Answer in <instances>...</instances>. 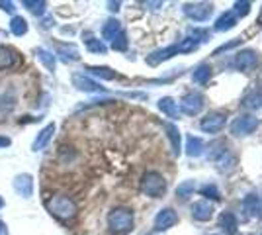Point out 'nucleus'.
I'll use <instances>...</instances> for the list:
<instances>
[{
	"instance_id": "9",
	"label": "nucleus",
	"mask_w": 262,
	"mask_h": 235,
	"mask_svg": "<svg viewBox=\"0 0 262 235\" xmlns=\"http://www.w3.org/2000/svg\"><path fill=\"white\" fill-rule=\"evenodd\" d=\"M178 222V216L172 208H162L157 216H155V231H166L170 227H174Z\"/></svg>"
},
{
	"instance_id": "35",
	"label": "nucleus",
	"mask_w": 262,
	"mask_h": 235,
	"mask_svg": "<svg viewBox=\"0 0 262 235\" xmlns=\"http://www.w3.org/2000/svg\"><path fill=\"white\" fill-rule=\"evenodd\" d=\"M112 49H115V51L127 49V36H125V32H122V34L112 41Z\"/></svg>"
},
{
	"instance_id": "10",
	"label": "nucleus",
	"mask_w": 262,
	"mask_h": 235,
	"mask_svg": "<svg viewBox=\"0 0 262 235\" xmlns=\"http://www.w3.org/2000/svg\"><path fill=\"white\" fill-rule=\"evenodd\" d=\"M213 212H215V208L208 200H200V202L192 204V218L196 222H210L213 218Z\"/></svg>"
},
{
	"instance_id": "28",
	"label": "nucleus",
	"mask_w": 262,
	"mask_h": 235,
	"mask_svg": "<svg viewBox=\"0 0 262 235\" xmlns=\"http://www.w3.org/2000/svg\"><path fill=\"white\" fill-rule=\"evenodd\" d=\"M258 206H260V202H258V196H254V194H249V196H245L243 200V212H245V218L250 220L252 216H256V212H258Z\"/></svg>"
},
{
	"instance_id": "2",
	"label": "nucleus",
	"mask_w": 262,
	"mask_h": 235,
	"mask_svg": "<svg viewBox=\"0 0 262 235\" xmlns=\"http://www.w3.org/2000/svg\"><path fill=\"white\" fill-rule=\"evenodd\" d=\"M133 223H135V218H133V212L129 208H113L110 214H108V227L113 235H127L131 229H133Z\"/></svg>"
},
{
	"instance_id": "14",
	"label": "nucleus",
	"mask_w": 262,
	"mask_h": 235,
	"mask_svg": "<svg viewBox=\"0 0 262 235\" xmlns=\"http://www.w3.org/2000/svg\"><path fill=\"white\" fill-rule=\"evenodd\" d=\"M53 134H55V124L51 122V124H47L41 132L38 134V137L34 139V143H32V151H41V149H45L47 145L51 143V139H53Z\"/></svg>"
},
{
	"instance_id": "43",
	"label": "nucleus",
	"mask_w": 262,
	"mask_h": 235,
	"mask_svg": "<svg viewBox=\"0 0 262 235\" xmlns=\"http://www.w3.org/2000/svg\"><path fill=\"white\" fill-rule=\"evenodd\" d=\"M212 235H219V233H212Z\"/></svg>"
},
{
	"instance_id": "34",
	"label": "nucleus",
	"mask_w": 262,
	"mask_h": 235,
	"mask_svg": "<svg viewBox=\"0 0 262 235\" xmlns=\"http://www.w3.org/2000/svg\"><path fill=\"white\" fill-rule=\"evenodd\" d=\"M201 196H206V198H212V200H219L221 198V194H219V190H217V186L215 185H206L201 186Z\"/></svg>"
},
{
	"instance_id": "19",
	"label": "nucleus",
	"mask_w": 262,
	"mask_h": 235,
	"mask_svg": "<svg viewBox=\"0 0 262 235\" xmlns=\"http://www.w3.org/2000/svg\"><path fill=\"white\" fill-rule=\"evenodd\" d=\"M219 227L225 231V235L237 233L239 222H237V218H235V214H231V212H223V214H221V218H219Z\"/></svg>"
},
{
	"instance_id": "39",
	"label": "nucleus",
	"mask_w": 262,
	"mask_h": 235,
	"mask_svg": "<svg viewBox=\"0 0 262 235\" xmlns=\"http://www.w3.org/2000/svg\"><path fill=\"white\" fill-rule=\"evenodd\" d=\"M120 6H122L120 2H108V8H110L112 12H118V10H120Z\"/></svg>"
},
{
	"instance_id": "16",
	"label": "nucleus",
	"mask_w": 262,
	"mask_h": 235,
	"mask_svg": "<svg viewBox=\"0 0 262 235\" xmlns=\"http://www.w3.org/2000/svg\"><path fill=\"white\" fill-rule=\"evenodd\" d=\"M196 36H190V37H184L180 43H176V47H178V53H190V51H196L198 47H200L201 39L198 36H201L203 32H200V30H196L194 32Z\"/></svg>"
},
{
	"instance_id": "24",
	"label": "nucleus",
	"mask_w": 262,
	"mask_h": 235,
	"mask_svg": "<svg viewBox=\"0 0 262 235\" xmlns=\"http://www.w3.org/2000/svg\"><path fill=\"white\" fill-rule=\"evenodd\" d=\"M210 76H212V67L206 65V63H201V65H198V67L194 69L192 81H194L196 85H206V83L210 81Z\"/></svg>"
},
{
	"instance_id": "27",
	"label": "nucleus",
	"mask_w": 262,
	"mask_h": 235,
	"mask_svg": "<svg viewBox=\"0 0 262 235\" xmlns=\"http://www.w3.org/2000/svg\"><path fill=\"white\" fill-rule=\"evenodd\" d=\"M159 110H161L166 118H172V120L178 118V106H176L174 100L168 98V96H164V98L159 100Z\"/></svg>"
},
{
	"instance_id": "41",
	"label": "nucleus",
	"mask_w": 262,
	"mask_h": 235,
	"mask_svg": "<svg viewBox=\"0 0 262 235\" xmlns=\"http://www.w3.org/2000/svg\"><path fill=\"white\" fill-rule=\"evenodd\" d=\"M41 24H43V28H51V25H53V18H45Z\"/></svg>"
},
{
	"instance_id": "36",
	"label": "nucleus",
	"mask_w": 262,
	"mask_h": 235,
	"mask_svg": "<svg viewBox=\"0 0 262 235\" xmlns=\"http://www.w3.org/2000/svg\"><path fill=\"white\" fill-rule=\"evenodd\" d=\"M249 12H250V2H235V10H233V14H235L237 18H245Z\"/></svg>"
},
{
	"instance_id": "1",
	"label": "nucleus",
	"mask_w": 262,
	"mask_h": 235,
	"mask_svg": "<svg viewBox=\"0 0 262 235\" xmlns=\"http://www.w3.org/2000/svg\"><path fill=\"white\" fill-rule=\"evenodd\" d=\"M45 208L53 218H57L61 222H71L78 214V206H76L75 200L67 194H61V192H57L45 200Z\"/></svg>"
},
{
	"instance_id": "3",
	"label": "nucleus",
	"mask_w": 262,
	"mask_h": 235,
	"mask_svg": "<svg viewBox=\"0 0 262 235\" xmlns=\"http://www.w3.org/2000/svg\"><path fill=\"white\" fill-rule=\"evenodd\" d=\"M141 192L145 194V196H149V198H162L164 194H166V178L162 176L161 173H157V171H147V173L141 176Z\"/></svg>"
},
{
	"instance_id": "15",
	"label": "nucleus",
	"mask_w": 262,
	"mask_h": 235,
	"mask_svg": "<svg viewBox=\"0 0 262 235\" xmlns=\"http://www.w3.org/2000/svg\"><path fill=\"white\" fill-rule=\"evenodd\" d=\"M57 55L61 57L65 63H73L80 59V53L75 43H59L57 45Z\"/></svg>"
},
{
	"instance_id": "20",
	"label": "nucleus",
	"mask_w": 262,
	"mask_h": 235,
	"mask_svg": "<svg viewBox=\"0 0 262 235\" xmlns=\"http://www.w3.org/2000/svg\"><path fill=\"white\" fill-rule=\"evenodd\" d=\"M186 155L188 157H200L203 155V149H206V143L201 141V137L198 136H190L186 139Z\"/></svg>"
},
{
	"instance_id": "29",
	"label": "nucleus",
	"mask_w": 262,
	"mask_h": 235,
	"mask_svg": "<svg viewBox=\"0 0 262 235\" xmlns=\"http://www.w3.org/2000/svg\"><path fill=\"white\" fill-rule=\"evenodd\" d=\"M22 6L27 12L34 14V16H43L45 10H47V2L45 0H24Z\"/></svg>"
},
{
	"instance_id": "17",
	"label": "nucleus",
	"mask_w": 262,
	"mask_h": 235,
	"mask_svg": "<svg viewBox=\"0 0 262 235\" xmlns=\"http://www.w3.org/2000/svg\"><path fill=\"white\" fill-rule=\"evenodd\" d=\"M176 53H178V47H176V45H168V47H164V49H159V51H155V53H151L149 57H147V63H149V65H159V63L166 61V59H170V57H174Z\"/></svg>"
},
{
	"instance_id": "37",
	"label": "nucleus",
	"mask_w": 262,
	"mask_h": 235,
	"mask_svg": "<svg viewBox=\"0 0 262 235\" xmlns=\"http://www.w3.org/2000/svg\"><path fill=\"white\" fill-rule=\"evenodd\" d=\"M0 8H2L4 12L12 14L16 6H14V2H8V0H0Z\"/></svg>"
},
{
	"instance_id": "38",
	"label": "nucleus",
	"mask_w": 262,
	"mask_h": 235,
	"mask_svg": "<svg viewBox=\"0 0 262 235\" xmlns=\"http://www.w3.org/2000/svg\"><path fill=\"white\" fill-rule=\"evenodd\" d=\"M10 137H6V136H0V147H10Z\"/></svg>"
},
{
	"instance_id": "30",
	"label": "nucleus",
	"mask_w": 262,
	"mask_h": 235,
	"mask_svg": "<svg viewBox=\"0 0 262 235\" xmlns=\"http://www.w3.org/2000/svg\"><path fill=\"white\" fill-rule=\"evenodd\" d=\"M86 71L90 74H94V76H98V79H104V81H113V79H118L120 74L115 73L113 69H110V67H86Z\"/></svg>"
},
{
	"instance_id": "26",
	"label": "nucleus",
	"mask_w": 262,
	"mask_h": 235,
	"mask_svg": "<svg viewBox=\"0 0 262 235\" xmlns=\"http://www.w3.org/2000/svg\"><path fill=\"white\" fill-rule=\"evenodd\" d=\"M36 55H38V59L41 61V65H43L47 71H51V73L55 71V65H57V63H55V55H53L49 49H45V47H36Z\"/></svg>"
},
{
	"instance_id": "6",
	"label": "nucleus",
	"mask_w": 262,
	"mask_h": 235,
	"mask_svg": "<svg viewBox=\"0 0 262 235\" xmlns=\"http://www.w3.org/2000/svg\"><path fill=\"white\" fill-rule=\"evenodd\" d=\"M201 108H203V96L200 92H188L180 100V110L186 116H196L201 112Z\"/></svg>"
},
{
	"instance_id": "18",
	"label": "nucleus",
	"mask_w": 262,
	"mask_h": 235,
	"mask_svg": "<svg viewBox=\"0 0 262 235\" xmlns=\"http://www.w3.org/2000/svg\"><path fill=\"white\" fill-rule=\"evenodd\" d=\"M162 127L166 129V136L170 139V145H172V151H174V155H180V151H182V137H180V132H178V127L172 124H168V122H164Z\"/></svg>"
},
{
	"instance_id": "11",
	"label": "nucleus",
	"mask_w": 262,
	"mask_h": 235,
	"mask_svg": "<svg viewBox=\"0 0 262 235\" xmlns=\"http://www.w3.org/2000/svg\"><path fill=\"white\" fill-rule=\"evenodd\" d=\"M258 63V53L252 49H245L235 55V67L239 71H249L252 67H256Z\"/></svg>"
},
{
	"instance_id": "31",
	"label": "nucleus",
	"mask_w": 262,
	"mask_h": 235,
	"mask_svg": "<svg viewBox=\"0 0 262 235\" xmlns=\"http://www.w3.org/2000/svg\"><path fill=\"white\" fill-rule=\"evenodd\" d=\"M10 32H12L16 37L25 36V34H27V22H25V18L14 16L12 20H10Z\"/></svg>"
},
{
	"instance_id": "23",
	"label": "nucleus",
	"mask_w": 262,
	"mask_h": 235,
	"mask_svg": "<svg viewBox=\"0 0 262 235\" xmlns=\"http://www.w3.org/2000/svg\"><path fill=\"white\" fill-rule=\"evenodd\" d=\"M82 37H84L86 49L90 51V53H98V55H104V53L108 51V47L104 45V41H102V39H96V37L92 36L90 32H84V34H82Z\"/></svg>"
},
{
	"instance_id": "25",
	"label": "nucleus",
	"mask_w": 262,
	"mask_h": 235,
	"mask_svg": "<svg viewBox=\"0 0 262 235\" xmlns=\"http://www.w3.org/2000/svg\"><path fill=\"white\" fill-rule=\"evenodd\" d=\"M16 108V94L12 88H8L6 92L0 94V112L2 114H10Z\"/></svg>"
},
{
	"instance_id": "13",
	"label": "nucleus",
	"mask_w": 262,
	"mask_h": 235,
	"mask_svg": "<svg viewBox=\"0 0 262 235\" xmlns=\"http://www.w3.org/2000/svg\"><path fill=\"white\" fill-rule=\"evenodd\" d=\"M18 63H20V53L18 51H14L8 45H0V71L14 69Z\"/></svg>"
},
{
	"instance_id": "21",
	"label": "nucleus",
	"mask_w": 262,
	"mask_h": 235,
	"mask_svg": "<svg viewBox=\"0 0 262 235\" xmlns=\"http://www.w3.org/2000/svg\"><path fill=\"white\" fill-rule=\"evenodd\" d=\"M122 32H124V30H122V24H120L115 18H112V20H108V22L104 24V28H102V37L112 43L113 39L120 36Z\"/></svg>"
},
{
	"instance_id": "32",
	"label": "nucleus",
	"mask_w": 262,
	"mask_h": 235,
	"mask_svg": "<svg viewBox=\"0 0 262 235\" xmlns=\"http://www.w3.org/2000/svg\"><path fill=\"white\" fill-rule=\"evenodd\" d=\"M194 190H196V182H194V180H186V182L178 185V188H176V196H178V198H188Z\"/></svg>"
},
{
	"instance_id": "5",
	"label": "nucleus",
	"mask_w": 262,
	"mask_h": 235,
	"mask_svg": "<svg viewBox=\"0 0 262 235\" xmlns=\"http://www.w3.org/2000/svg\"><path fill=\"white\" fill-rule=\"evenodd\" d=\"M256 127H258V120L254 116H239L231 124V134L235 137H245L250 136Z\"/></svg>"
},
{
	"instance_id": "22",
	"label": "nucleus",
	"mask_w": 262,
	"mask_h": 235,
	"mask_svg": "<svg viewBox=\"0 0 262 235\" xmlns=\"http://www.w3.org/2000/svg\"><path fill=\"white\" fill-rule=\"evenodd\" d=\"M235 24H237V16L233 12H225L217 18L213 28H215V32H229V30L235 28Z\"/></svg>"
},
{
	"instance_id": "42",
	"label": "nucleus",
	"mask_w": 262,
	"mask_h": 235,
	"mask_svg": "<svg viewBox=\"0 0 262 235\" xmlns=\"http://www.w3.org/2000/svg\"><path fill=\"white\" fill-rule=\"evenodd\" d=\"M4 204H6V200L0 196V208H4Z\"/></svg>"
},
{
	"instance_id": "4",
	"label": "nucleus",
	"mask_w": 262,
	"mask_h": 235,
	"mask_svg": "<svg viewBox=\"0 0 262 235\" xmlns=\"http://www.w3.org/2000/svg\"><path fill=\"white\" fill-rule=\"evenodd\" d=\"M212 12H213L212 2H188V4H184V14H186L190 20H194V22H206V20H210Z\"/></svg>"
},
{
	"instance_id": "7",
	"label": "nucleus",
	"mask_w": 262,
	"mask_h": 235,
	"mask_svg": "<svg viewBox=\"0 0 262 235\" xmlns=\"http://www.w3.org/2000/svg\"><path fill=\"white\" fill-rule=\"evenodd\" d=\"M225 114L221 112H210V114H206V118H201L200 122V127L201 132H206V134H217V132H221L225 125Z\"/></svg>"
},
{
	"instance_id": "33",
	"label": "nucleus",
	"mask_w": 262,
	"mask_h": 235,
	"mask_svg": "<svg viewBox=\"0 0 262 235\" xmlns=\"http://www.w3.org/2000/svg\"><path fill=\"white\" fill-rule=\"evenodd\" d=\"M245 106L250 110H260L262 108V92H252L245 98Z\"/></svg>"
},
{
	"instance_id": "40",
	"label": "nucleus",
	"mask_w": 262,
	"mask_h": 235,
	"mask_svg": "<svg viewBox=\"0 0 262 235\" xmlns=\"http://www.w3.org/2000/svg\"><path fill=\"white\" fill-rule=\"evenodd\" d=\"M0 235H8V229H6V223L0 220Z\"/></svg>"
},
{
	"instance_id": "8",
	"label": "nucleus",
	"mask_w": 262,
	"mask_h": 235,
	"mask_svg": "<svg viewBox=\"0 0 262 235\" xmlns=\"http://www.w3.org/2000/svg\"><path fill=\"white\" fill-rule=\"evenodd\" d=\"M12 186L18 196H22V198H32V192H34V176L27 173L16 174Z\"/></svg>"
},
{
	"instance_id": "12",
	"label": "nucleus",
	"mask_w": 262,
	"mask_h": 235,
	"mask_svg": "<svg viewBox=\"0 0 262 235\" xmlns=\"http://www.w3.org/2000/svg\"><path fill=\"white\" fill-rule=\"evenodd\" d=\"M71 81H73L75 88L82 90V92H104V88H102L96 81H92L90 76H86V74L75 73L73 76H71Z\"/></svg>"
}]
</instances>
